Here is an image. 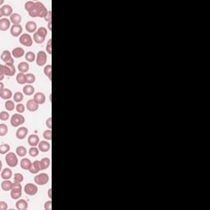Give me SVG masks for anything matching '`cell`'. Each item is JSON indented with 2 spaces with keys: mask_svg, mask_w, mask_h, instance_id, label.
I'll use <instances>...</instances> for the list:
<instances>
[{
  "mask_svg": "<svg viewBox=\"0 0 210 210\" xmlns=\"http://www.w3.org/2000/svg\"><path fill=\"white\" fill-rule=\"evenodd\" d=\"M29 15L31 17H40L45 18L49 13V11L41 2H35V4L34 8L30 12Z\"/></svg>",
  "mask_w": 210,
  "mask_h": 210,
  "instance_id": "6da1fadb",
  "label": "cell"
},
{
  "mask_svg": "<svg viewBox=\"0 0 210 210\" xmlns=\"http://www.w3.org/2000/svg\"><path fill=\"white\" fill-rule=\"evenodd\" d=\"M22 194V187L21 183L14 182L13 188L11 189V197L13 199H19Z\"/></svg>",
  "mask_w": 210,
  "mask_h": 210,
  "instance_id": "7a4b0ae2",
  "label": "cell"
},
{
  "mask_svg": "<svg viewBox=\"0 0 210 210\" xmlns=\"http://www.w3.org/2000/svg\"><path fill=\"white\" fill-rule=\"evenodd\" d=\"M11 125L13 126V127H20L21 125H23L25 122V117L24 116H22L21 113H16V114H13L11 117Z\"/></svg>",
  "mask_w": 210,
  "mask_h": 210,
  "instance_id": "3957f363",
  "label": "cell"
},
{
  "mask_svg": "<svg viewBox=\"0 0 210 210\" xmlns=\"http://www.w3.org/2000/svg\"><path fill=\"white\" fill-rule=\"evenodd\" d=\"M5 161H6L7 164L11 168H16L18 164V158H17L16 153H8L5 157Z\"/></svg>",
  "mask_w": 210,
  "mask_h": 210,
  "instance_id": "277c9868",
  "label": "cell"
},
{
  "mask_svg": "<svg viewBox=\"0 0 210 210\" xmlns=\"http://www.w3.org/2000/svg\"><path fill=\"white\" fill-rule=\"evenodd\" d=\"M34 181H35V183L37 184V185H45L49 181V177L48 174H46V173H40V174H37V175L35 177Z\"/></svg>",
  "mask_w": 210,
  "mask_h": 210,
  "instance_id": "5b68a950",
  "label": "cell"
},
{
  "mask_svg": "<svg viewBox=\"0 0 210 210\" xmlns=\"http://www.w3.org/2000/svg\"><path fill=\"white\" fill-rule=\"evenodd\" d=\"M19 42L22 45L25 46V47H30L33 44V39L29 34L24 33L22 34L19 38Z\"/></svg>",
  "mask_w": 210,
  "mask_h": 210,
  "instance_id": "8992f818",
  "label": "cell"
},
{
  "mask_svg": "<svg viewBox=\"0 0 210 210\" xmlns=\"http://www.w3.org/2000/svg\"><path fill=\"white\" fill-rule=\"evenodd\" d=\"M24 191L27 195L33 196L35 195L38 192V186L33 183H27L24 187Z\"/></svg>",
  "mask_w": 210,
  "mask_h": 210,
  "instance_id": "52a82bcc",
  "label": "cell"
},
{
  "mask_svg": "<svg viewBox=\"0 0 210 210\" xmlns=\"http://www.w3.org/2000/svg\"><path fill=\"white\" fill-rule=\"evenodd\" d=\"M47 60H48V58H47V54L45 51H40L38 52L37 55H36V64L38 66H45L47 62Z\"/></svg>",
  "mask_w": 210,
  "mask_h": 210,
  "instance_id": "ba28073f",
  "label": "cell"
},
{
  "mask_svg": "<svg viewBox=\"0 0 210 210\" xmlns=\"http://www.w3.org/2000/svg\"><path fill=\"white\" fill-rule=\"evenodd\" d=\"M13 8L8 4L4 5L0 8V17H11L13 14Z\"/></svg>",
  "mask_w": 210,
  "mask_h": 210,
  "instance_id": "9c48e42d",
  "label": "cell"
},
{
  "mask_svg": "<svg viewBox=\"0 0 210 210\" xmlns=\"http://www.w3.org/2000/svg\"><path fill=\"white\" fill-rule=\"evenodd\" d=\"M1 60L3 62H4L6 64L7 63H12L14 64V59L12 57V53H10L8 50H4L2 54H1Z\"/></svg>",
  "mask_w": 210,
  "mask_h": 210,
  "instance_id": "30bf717a",
  "label": "cell"
},
{
  "mask_svg": "<svg viewBox=\"0 0 210 210\" xmlns=\"http://www.w3.org/2000/svg\"><path fill=\"white\" fill-rule=\"evenodd\" d=\"M12 27L11 26V21L10 19H8L7 17H4L0 19V30L2 31H6Z\"/></svg>",
  "mask_w": 210,
  "mask_h": 210,
  "instance_id": "8fae6325",
  "label": "cell"
},
{
  "mask_svg": "<svg viewBox=\"0 0 210 210\" xmlns=\"http://www.w3.org/2000/svg\"><path fill=\"white\" fill-rule=\"evenodd\" d=\"M22 31H23V29H22V26L21 25H13V26L11 27V35L14 36V37H18L22 35Z\"/></svg>",
  "mask_w": 210,
  "mask_h": 210,
  "instance_id": "7c38bea8",
  "label": "cell"
},
{
  "mask_svg": "<svg viewBox=\"0 0 210 210\" xmlns=\"http://www.w3.org/2000/svg\"><path fill=\"white\" fill-rule=\"evenodd\" d=\"M27 134H28V129L25 127H21L17 130L16 136L18 140H23L26 137Z\"/></svg>",
  "mask_w": 210,
  "mask_h": 210,
  "instance_id": "4fadbf2b",
  "label": "cell"
},
{
  "mask_svg": "<svg viewBox=\"0 0 210 210\" xmlns=\"http://www.w3.org/2000/svg\"><path fill=\"white\" fill-rule=\"evenodd\" d=\"M25 30L28 33H35L37 31V24L33 21H29L25 23Z\"/></svg>",
  "mask_w": 210,
  "mask_h": 210,
  "instance_id": "5bb4252c",
  "label": "cell"
},
{
  "mask_svg": "<svg viewBox=\"0 0 210 210\" xmlns=\"http://www.w3.org/2000/svg\"><path fill=\"white\" fill-rule=\"evenodd\" d=\"M42 168L41 165H40V161L36 160L32 163V165L30 167V168L29 169L30 173L31 174H37L40 173V171H41Z\"/></svg>",
  "mask_w": 210,
  "mask_h": 210,
  "instance_id": "9a60e30c",
  "label": "cell"
},
{
  "mask_svg": "<svg viewBox=\"0 0 210 210\" xmlns=\"http://www.w3.org/2000/svg\"><path fill=\"white\" fill-rule=\"evenodd\" d=\"M5 69V75L7 76H13L16 73V68L14 66V64L12 63H7L4 65Z\"/></svg>",
  "mask_w": 210,
  "mask_h": 210,
  "instance_id": "2e32d148",
  "label": "cell"
},
{
  "mask_svg": "<svg viewBox=\"0 0 210 210\" xmlns=\"http://www.w3.org/2000/svg\"><path fill=\"white\" fill-rule=\"evenodd\" d=\"M38 148L40 149V151L43 153H47L50 150L51 145L47 140H42V141H40V143L38 144Z\"/></svg>",
  "mask_w": 210,
  "mask_h": 210,
  "instance_id": "e0dca14e",
  "label": "cell"
},
{
  "mask_svg": "<svg viewBox=\"0 0 210 210\" xmlns=\"http://www.w3.org/2000/svg\"><path fill=\"white\" fill-rule=\"evenodd\" d=\"M26 108L30 112H35L39 108V104L34 99H29L26 102Z\"/></svg>",
  "mask_w": 210,
  "mask_h": 210,
  "instance_id": "ac0fdd59",
  "label": "cell"
},
{
  "mask_svg": "<svg viewBox=\"0 0 210 210\" xmlns=\"http://www.w3.org/2000/svg\"><path fill=\"white\" fill-rule=\"evenodd\" d=\"M34 100L40 105V104H43L45 103L46 100L45 95L43 92H37L36 94L34 95Z\"/></svg>",
  "mask_w": 210,
  "mask_h": 210,
  "instance_id": "d6986e66",
  "label": "cell"
},
{
  "mask_svg": "<svg viewBox=\"0 0 210 210\" xmlns=\"http://www.w3.org/2000/svg\"><path fill=\"white\" fill-rule=\"evenodd\" d=\"M39 143H40V137L37 135L32 134L28 137V144L31 147H36Z\"/></svg>",
  "mask_w": 210,
  "mask_h": 210,
  "instance_id": "ffe728a7",
  "label": "cell"
},
{
  "mask_svg": "<svg viewBox=\"0 0 210 210\" xmlns=\"http://www.w3.org/2000/svg\"><path fill=\"white\" fill-rule=\"evenodd\" d=\"M25 54V50L23 49L21 47H17V48H15L13 49V51H12V55L15 58H22Z\"/></svg>",
  "mask_w": 210,
  "mask_h": 210,
  "instance_id": "44dd1931",
  "label": "cell"
},
{
  "mask_svg": "<svg viewBox=\"0 0 210 210\" xmlns=\"http://www.w3.org/2000/svg\"><path fill=\"white\" fill-rule=\"evenodd\" d=\"M16 208L18 210H25L28 209V202L25 199H18L16 203Z\"/></svg>",
  "mask_w": 210,
  "mask_h": 210,
  "instance_id": "7402d4cb",
  "label": "cell"
},
{
  "mask_svg": "<svg viewBox=\"0 0 210 210\" xmlns=\"http://www.w3.org/2000/svg\"><path fill=\"white\" fill-rule=\"evenodd\" d=\"M0 97L4 100H8L13 97V92L9 89H4L0 91Z\"/></svg>",
  "mask_w": 210,
  "mask_h": 210,
  "instance_id": "603a6c76",
  "label": "cell"
},
{
  "mask_svg": "<svg viewBox=\"0 0 210 210\" xmlns=\"http://www.w3.org/2000/svg\"><path fill=\"white\" fill-rule=\"evenodd\" d=\"M20 165H21V168L23 170H29L30 168V167H31V165H32V163H31V161L30 160L29 158H23L21 160Z\"/></svg>",
  "mask_w": 210,
  "mask_h": 210,
  "instance_id": "cb8c5ba5",
  "label": "cell"
},
{
  "mask_svg": "<svg viewBox=\"0 0 210 210\" xmlns=\"http://www.w3.org/2000/svg\"><path fill=\"white\" fill-rule=\"evenodd\" d=\"M13 177V172L10 168H4L3 169L2 173H1V177L4 180H9Z\"/></svg>",
  "mask_w": 210,
  "mask_h": 210,
  "instance_id": "d4e9b609",
  "label": "cell"
},
{
  "mask_svg": "<svg viewBox=\"0 0 210 210\" xmlns=\"http://www.w3.org/2000/svg\"><path fill=\"white\" fill-rule=\"evenodd\" d=\"M13 183L11 181L9 180H4V181H2L1 183V187L2 189H4V191H8V190H11L12 188H13Z\"/></svg>",
  "mask_w": 210,
  "mask_h": 210,
  "instance_id": "484cf974",
  "label": "cell"
},
{
  "mask_svg": "<svg viewBox=\"0 0 210 210\" xmlns=\"http://www.w3.org/2000/svg\"><path fill=\"white\" fill-rule=\"evenodd\" d=\"M17 68H18L19 71L21 72V73H26L29 71L30 66L26 62H21L18 64Z\"/></svg>",
  "mask_w": 210,
  "mask_h": 210,
  "instance_id": "4316f807",
  "label": "cell"
},
{
  "mask_svg": "<svg viewBox=\"0 0 210 210\" xmlns=\"http://www.w3.org/2000/svg\"><path fill=\"white\" fill-rule=\"evenodd\" d=\"M10 21L13 25H20L21 22V17L18 13H13L10 17Z\"/></svg>",
  "mask_w": 210,
  "mask_h": 210,
  "instance_id": "83f0119b",
  "label": "cell"
},
{
  "mask_svg": "<svg viewBox=\"0 0 210 210\" xmlns=\"http://www.w3.org/2000/svg\"><path fill=\"white\" fill-rule=\"evenodd\" d=\"M23 93L25 94L26 96H30V95H32L35 93V88H34L33 86H31V85H26L25 86L23 87Z\"/></svg>",
  "mask_w": 210,
  "mask_h": 210,
  "instance_id": "f1b7e54d",
  "label": "cell"
},
{
  "mask_svg": "<svg viewBox=\"0 0 210 210\" xmlns=\"http://www.w3.org/2000/svg\"><path fill=\"white\" fill-rule=\"evenodd\" d=\"M50 164H51V160L49 158H44L40 160V165H41L42 170H46L49 168Z\"/></svg>",
  "mask_w": 210,
  "mask_h": 210,
  "instance_id": "f546056e",
  "label": "cell"
},
{
  "mask_svg": "<svg viewBox=\"0 0 210 210\" xmlns=\"http://www.w3.org/2000/svg\"><path fill=\"white\" fill-rule=\"evenodd\" d=\"M16 153H17V154L18 155L19 157H21V158H23V157H25L26 155V153H27V150H26V148L24 147V146H18L16 149Z\"/></svg>",
  "mask_w": 210,
  "mask_h": 210,
  "instance_id": "4dcf8cb0",
  "label": "cell"
},
{
  "mask_svg": "<svg viewBox=\"0 0 210 210\" xmlns=\"http://www.w3.org/2000/svg\"><path fill=\"white\" fill-rule=\"evenodd\" d=\"M17 82L19 84V85H24L26 83V79H25V73H18L17 76Z\"/></svg>",
  "mask_w": 210,
  "mask_h": 210,
  "instance_id": "1f68e13d",
  "label": "cell"
},
{
  "mask_svg": "<svg viewBox=\"0 0 210 210\" xmlns=\"http://www.w3.org/2000/svg\"><path fill=\"white\" fill-rule=\"evenodd\" d=\"M33 40L36 44H43L44 42L45 41V38L43 37L41 35H40L37 32H35V33H34L33 35Z\"/></svg>",
  "mask_w": 210,
  "mask_h": 210,
  "instance_id": "d6a6232c",
  "label": "cell"
},
{
  "mask_svg": "<svg viewBox=\"0 0 210 210\" xmlns=\"http://www.w3.org/2000/svg\"><path fill=\"white\" fill-rule=\"evenodd\" d=\"M25 58V59H26V61L29 62H33L34 61L36 60V56H35V54H34L33 52H31V51H29V52L26 53Z\"/></svg>",
  "mask_w": 210,
  "mask_h": 210,
  "instance_id": "836d02e7",
  "label": "cell"
},
{
  "mask_svg": "<svg viewBox=\"0 0 210 210\" xmlns=\"http://www.w3.org/2000/svg\"><path fill=\"white\" fill-rule=\"evenodd\" d=\"M15 107H16V105H15V103H14L13 101L10 100V99L6 101V103H5V108H6L8 111H13V110H14Z\"/></svg>",
  "mask_w": 210,
  "mask_h": 210,
  "instance_id": "e575fe53",
  "label": "cell"
},
{
  "mask_svg": "<svg viewBox=\"0 0 210 210\" xmlns=\"http://www.w3.org/2000/svg\"><path fill=\"white\" fill-rule=\"evenodd\" d=\"M25 79H26V83L28 85H31L35 81V76L32 73H27L25 74Z\"/></svg>",
  "mask_w": 210,
  "mask_h": 210,
  "instance_id": "d590c367",
  "label": "cell"
},
{
  "mask_svg": "<svg viewBox=\"0 0 210 210\" xmlns=\"http://www.w3.org/2000/svg\"><path fill=\"white\" fill-rule=\"evenodd\" d=\"M44 73L46 76H48L49 80L52 79V66L51 65H47L44 68Z\"/></svg>",
  "mask_w": 210,
  "mask_h": 210,
  "instance_id": "8d00e7d4",
  "label": "cell"
},
{
  "mask_svg": "<svg viewBox=\"0 0 210 210\" xmlns=\"http://www.w3.org/2000/svg\"><path fill=\"white\" fill-rule=\"evenodd\" d=\"M10 151V145L8 144H3L0 146V153L1 154H6Z\"/></svg>",
  "mask_w": 210,
  "mask_h": 210,
  "instance_id": "74e56055",
  "label": "cell"
},
{
  "mask_svg": "<svg viewBox=\"0 0 210 210\" xmlns=\"http://www.w3.org/2000/svg\"><path fill=\"white\" fill-rule=\"evenodd\" d=\"M13 100H14V102L20 103L23 100V95L21 94V92H16L13 95Z\"/></svg>",
  "mask_w": 210,
  "mask_h": 210,
  "instance_id": "f35d334b",
  "label": "cell"
},
{
  "mask_svg": "<svg viewBox=\"0 0 210 210\" xmlns=\"http://www.w3.org/2000/svg\"><path fill=\"white\" fill-rule=\"evenodd\" d=\"M13 179H14V182H17V183H21L24 181V177L21 173H15L13 176Z\"/></svg>",
  "mask_w": 210,
  "mask_h": 210,
  "instance_id": "ab89813d",
  "label": "cell"
},
{
  "mask_svg": "<svg viewBox=\"0 0 210 210\" xmlns=\"http://www.w3.org/2000/svg\"><path fill=\"white\" fill-rule=\"evenodd\" d=\"M8 132V128L5 124H0V136H4Z\"/></svg>",
  "mask_w": 210,
  "mask_h": 210,
  "instance_id": "60d3db41",
  "label": "cell"
},
{
  "mask_svg": "<svg viewBox=\"0 0 210 210\" xmlns=\"http://www.w3.org/2000/svg\"><path fill=\"white\" fill-rule=\"evenodd\" d=\"M28 152H29V154L31 157H37L40 153V149L36 147H31Z\"/></svg>",
  "mask_w": 210,
  "mask_h": 210,
  "instance_id": "b9f144b4",
  "label": "cell"
},
{
  "mask_svg": "<svg viewBox=\"0 0 210 210\" xmlns=\"http://www.w3.org/2000/svg\"><path fill=\"white\" fill-rule=\"evenodd\" d=\"M35 2H32V1H28V2H26L25 4V9L30 13L32 9L34 8V7H35Z\"/></svg>",
  "mask_w": 210,
  "mask_h": 210,
  "instance_id": "7bdbcfd3",
  "label": "cell"
},
{
  "mask_svg": "<svg viewBox=\"0 0 210 210\" xmlns=\"http://www.w3.org/2000/svg\"><path fill=\"white\" fill-rule=\"evenodd\" d=\"M43 137L46 140H52V131L51 129L46 130L43 133Z\"/></svg>",
  "mask_w": 210,
  "mask_h": 210,
  "instance_id": "ee69618b",
  "label": "cell"
},
{
  "mask_svg": "<svg viewBox=\"0 0 210 210\" xmlns=\"http://www.w3.org/2000/svg\"><path fill=\"white\" fill-rule=\"evenodd\" d=\"M40 35H41V36H43V37H45V38L46 36H47V35H48V30H47V29H46L45 27H40L39 29L37 30V31H36Z\"/></svg>",
  "mask_w": 210,
  "mask_h": 210,
  "instance_id": "f6af8a7d",
  "label": "cell"
},
{
  "mask_svg": "<svg viewBox=\"0 0 210 210\" xmlns=\"http://www.w3.org/2000/svg\"><path fill=\"white\" fill-rule=\"evenodd\" d=\"M16 109H17V112L18 113H23L25 110V107L24 104H22V103H18L17 104V106H16Z\"/></svg>",
  "mask_w": 210,
  "mask_h": 210,
  "instance_id": "bcb514c9",
  "label": "cell"
},
{
  "mask_svg": "<svg viewBox=\"0 0 210 210\" xmlns=\"http://www.w3.org/2000/svg\"><path fill=\"white\" fill-rule=\"evenodd\" d=\"M9 118V113L8 112L2 111L0 112V120L1 121H7Z\"/></svg>",
  "mask_w": 210,
  "mask_h": 210,
  "instance_id": "7dc6e473",
  "label": "cell"
},
{
  "mask_svg": "<svg viewBox=\"0 0 210 210\" xmlns=\"http://www.w3.org/2000/svg\"><path fill=\"white\" fill-rule=\"evenodd\" d=\"M5 76V69L4 65L1 64L0 65V81H3Z\"/></svg>",
  "mask_w": 210,
  "mask_h": 210,
  "instance_id": "c3c4849f",
  "label": "cell"
},
{
  "mask_svg": "<svg viewBox=\"0 0 210 210\" xmlns=\"http://www.w3.org/2000/svg\"><path fill=\"white\" fill-rule=\"evenodd\" d=\"M46 51L49 54H52V40H49L47 44V47H46Z\"/></svg>",
  "mask_w": 210,
  "mask_h": 210,
  "instance_id": "681fc988",
  "label": "cell"
},
{
  "mask_svg": "<svg viewBox=\"0 0 210 210\" xmlns=\"http://www.w3.org/2000/svg\"><path fill=\"white\" fill-rule=\"evenodd\" d=\"M8 208V204L4 201H0V210H7Z\"/></svg>",
  "mask_w": 210,
  "mask_h": 210,
  "instance_id": "f907efd6",
  "label": "cell"
},
{
  "mask_svg": "<svg viewBox=\"0 0 210 210\" xmlns=\"http://www.w3.org/2000/svg\"><path fill=\"white\" fill-rule=\"evenodd\" d=\"M52 209V201L49 200L45 203V209L46 210H51Z\"/></svg>",
  "mask_w": 210,
  "mask_h": 210,
  "instance_id": "816d5d0a",
  "label": "cell"
},
{
  "mask_svg": "<svg viewBox=\"0 0 210 210\" xmlns=\"http://www.w3.org/2000/svg\"><path fill=\"white\" fill-rule=\"evenodd\" d=\"M51 13H51V11H49V13L47 14V16H46V17L44 18V19H45V21H48V22L52 21H51V20H52V19H51Z\"/></svg>",
  "mask_w": 210,
  "mask_h": 210,
  "instance_id": "f5cc1de1",
  "label": "cell"
},
{
  "mask_svg": "<svg viewBox=\"0 0 210 210\" xmlns=\"http://www.w3.org/2000/svg\"><path fill=\"white\" fill-rule=\"evenodd\" d=\"M51 122H52V118H51V117H49L48 120L46 121V126L49 127V129H52V123H51Z\"/></svg>",
  "mask_w": 210,
  "mask_h": 210,
  "instance_id": "db71d44e",
  "label": "cell"
},
{
  "mask_svg": "<svg viewBox=\"0 0 210 210\" xmlns=\"http://www.w3.org/2000/svg\"><path fill=\"white\" fill-rule=\"evenodd\" d=\"M4 90V85L3 82H0V91Z\"/></svg>",
  "mask_w": 210,
  "mask_h": 210,
  "instance_id": "11a10c76",
  "label": "cell"
},
{
  "mask_svg": "<svg viewBox=\"0 0 210 210\" xmlns=\"http://www.w3.org/2000/svg\"><path fill=\"white\" fill-rule=\"evenodd\" d=\"M48 28L49 30H52V21H49V24H48Z\"/></svg>",
  "mask_w": 210,
  "mask_h": 210,
  "instance_id": "9f6ffc18",
  "label": "cell"
},
{
  "mask_svg": "<svg viewBox=\"0 0 210 210\" xmlns=\"http://www.w3.org/2000/svg\"><path fill=\"white\" fill-rule=\"evenodd\" d=\"M51 191H52V189H49V193H48V194H49V197L51 199L52 198V195H51Z\"/></svg>",
  "mask_w": 210,
  "mask_h": 210,
  "instance_id": "6f0895ef",
  "label": "cell"
},
{
  "mask_svg": "<svg viewBox=\"0 0 210 210\" xmlns=\"http://www.w3.org/2000/svg\"><path fill=\"white\" fill-rule=\"evenodd\" d=\"M4 0H1V1H0V5L3 4H4Z\"/></svg>",
  "mask_w": 210,
  "mask_h": 210,
  "instance_id": "680465c9",
  "label": "cell"
}]
</instances>
